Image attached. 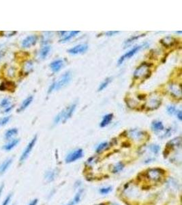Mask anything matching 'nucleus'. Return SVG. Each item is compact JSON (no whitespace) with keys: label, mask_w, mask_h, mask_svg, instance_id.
Instances as JSON below:
<instances>
[{"label":"nucleus","mask_w":182,"mask_h":205,"mask_svg":"<svg viewBox=\"0 0 182 205\" xmlns=\"http://www.w3.org/2000/svg\"><path fill=\"white\" fill-rule=\"evenodd\" d=\"M72 78V73L70 71H67L65 72L63 75L61 76V78L57 82H55L51 85L50 87L49 88L48 93H51L54 90H59L61 89L63 87L67 86L70 81H71Z\"/></svg>","instance_id":"nucleus-1"},{"label":"nucleus","mask_w":182,"mask_h":205,"mask_svg":"<svg viewBox=\"0 0 182 205\" xmlns=\"http://www.w3.org/2000/svg\"><path fill=\"white\" fill-rule=\"evenodd\" d=\"M76 107H77V103H72L68 107H66L64 109H63L61 112L59 113L55 118H54V124L57 125L60 122L62 123H66L68 120L72 116L74 112L75 111Z\"/></svg>","instance_id":"nucleus-2"},{"label":"nucleus","mask_w":182,"mask_h":205,"mask_svg":"<svg viewBox=\"0 0 182 205\" xmlns=\"http://www.w3.org/2000/svg\"><path fill=\"white\" fill-rule=\"evenodd\" d=\"M147 45H148L147 44L145 43V44H142V45H140L135 46V47L130 49V51H128V52L125 53L124 55H123V56L119 58V61H118V65H121V64H122L123 62L125 60L129 59V58H131L132 56H134L137 52H139L141 49H142L143 47H145V46L147 47Z\"/></svg>","instance_id":"nucleus-3"},{"label":"nucleus","mask_w":182,"mask_h":205,"mask_svg":"<svg viewBox=\"0 0 182 205\" xmlns=\"http://www.w3.org/2000/svg\"><path fill=\"white\" fill-rule=\"evenodd\" d=\"M164 172L160 168L149 169L146 172V177L151 181L157 182L161 179Z\"/></svg>","instance_id":"nucleus-4"},{"label":"nucleus","mask_w":182,"mask_h":205,"mask_svg":"<svg viewBox=\"0 0 182 205\" xmlns=\"http://www.w3.org/2000/svg\"><path fill=\"white\" fill-rule=\"evenodd\" d=\"M83 156V151L82 148H77L70 152L66 155L65 158V161L67 163H70L75 162L76 161L80 159Z\"/></svg>","instance_id":"nucleus-5"},{"label":"nucleus","mask_w":182,"mask_h":205,"mask_svg":"<svg viewBox=\"0 0 182 205\" xmlns=\"http://www.w3.org/2000/svg\"><path fill=\"white\" fill-rule=\"evenodd\" d=\"M149 66L147 64H142L140 66H139L135 71L134 72V77L135 78H143V77H146L149 75Z\"/></svg>","instance_id":"nucleus-6"},{"label":"nucleus","mask_w":182,"mask_h":205,"mask_svg":"<svg viewBox=\"0 0 182 205\" xmlns=\"http://www.w3.org/2000/svg\"><path fill=\"white\" fill-rule=\"evenodd\" d=\"M36 141H37V135H35L34 137H33V138L31 139L29 144H27V146H26V148H25L23 152L22 155H21V156L20 157V162H23L24 161L29 157V154L31 153L33 148L34 147L35 144H36Z\"/></svg>","instance_id":"nucleus-7"},{"label":"nucleus","mask_w":182,"mask_h":205,"mask_svg":"<svg viewBox=\"0 0 182 205\" xmlns=\"http://www.w3.org/2000/svg\"><path fill=\"white\" fill-rule=\"evenodd\" d=\"M88 45L87 44H80V45H76L75 47H72L68 51L69 54L72 55H77L83 54L85 51H87Z\"/></svg>","instance_id":"nucleus-8"},{"label":"nucleus","mask_w":182,"mask_h":205,"mask_svg":"<svg viewBox=\"0 0 182 205\" xmlns=\"http://www.w3.org/2000/svg\"><path fill=\"white\" fill-rule=\"evenodd\" d=\"M37 40H38V36L36 35H31L26 37L22 42V46L24 48H28L31 46L34 45L36 43Z\"/></svg>","instance_id":"nucleus-9"},{"label":"nucleus","mask_w":182,"mask_h":205,"mask_svg":"<svg viewBox=\"0 0 182 205\" xmlns=\"http://www.w3.org/2000/svg\"><path fill=\"white\" fill-rule=\"evenodd\" d=\"M169 91L173 96L177 97V98H181V86L176 84H172L169 85Z\"/></svg>","instance_id":"nucleus-10"},{"label":"nucleus","mask_w":182,"mask_h":205,"mask_svg":"<svg viewBox=\"0 0 182 205\" xmlns=\"http://www.w3.org/2000/svg\"><path fill=\"white\" fill-rule=\"evenodd\" d=\"M59 174V170L57 169H51L47 171L45 175V180L49 183L53 181Z\"/></svg>","instance_id":"nucleus-11"},{"label":"nucleus","mask_w":182,"mask_h":205,"mask_svg":"<svg viewBox=\"0 0 182 205\" xmlns=\"http://www.w3.org/2000/svg\"><path fill=\"white\" fill-rule=\"evenodd\" d=\"M129 135H130L132 139H134V140L139 141L141 140V139L143 137L145 134L144 132L142 131L139 129H134L130 131Z\"/></svg>","instance_id":"nucleus-12"},{"label":"nucleus","mask_w":182,"mask_h":205,"mask_svg":"<svg viewBox=\"0 0 182 205\" xmlns=\"http://www.w3.org/2000/svg\"><path fill=\"white\" fill-rule=\"evenodd\" d=\"M63 64H64V62L62 60H55L51 63L50 67L53 71L57 72L61 69V68L63 66Z\"/></svg>","instance_id":"nucleus-13"},{"label":"nucleus","mask_w":182,"mask_h":205,"mask_svg":"<svg viewBox=\"0 0 182 205\" xmlns=\"http://www.w3.org/2000/svg\"><path fill=\"white\" fill-rule=\"evenodd\" d=\"M113 118V114H108L105 116H103L101 123L100 124V127H105L108 126L111 122L112 121Z\"/></svg>","instance_id":"nucleus-14"},{"label":"nucleus","mask_w":182,"mask_h":205,"mask_svg":"<svg viewBox=\"0 0 182 205\" xmlns=\"http://www.w3.org/2000/svg\"><path fill=\"white\" fill-rule=\"evenodd\" d=\"M151 129L154 132H160L164 129V127L161 121H155L151 123Z\"/></svg>","instance_id":"nucleus-15"},{"label":"nucleus","mask_w":182,"mask_h":205,"mask_svg":"<svg viewBox=\"0 0 182 205\" xmlns=\"http://www.w3.org/2000/svg\"><path fill=\"white\" fill-rule=\"evenodd\" d=\"M181 137H178L176 138H174L169 141L167 144V146L169 148H177L181 146Z\"/></svg>","instance_id":"nucleus-16"},{"label":"nucleus","mask_w":182,"mask_h":205,"mask_svg":"<svg viewBox=\"0 0 182 205\" xmlns=\"http://www.w3.org/2000/svg\"><path fill=\"white\" fill-rule=\"evenodd\" d=\"M33 96H28L27 98H25V99L23 100V102H22V104H21V107H19V109H18V112L23 111L26 108H27L28 106H29L30 104L31 103V102H32V100H33Z\"/></svg>","instance_id":"nucleus-17"},{"label":"nucleus","mask_w":182,"mask_h":205,"mask_svg":"<svg viewBox=\"0 0 182 205\" xmlns=\"http://www.w3.org/2000/svg\"><path fill=\"white\" fill-rule=\"evenodd\" d=\"M12 162V159H8L3 161V163L0 165V174H2L6 172L8 167H10V165H11Z\"/></svg>","instance_id":"nucleus-18"},{"label":"nucleus","mask_w":182,"mask_h":205,"mask_svg":"<svg viewBox=\"0 0 182 205\" xmlns=\"http://www.w3.org/2000/svg\"><path fill=\"white\" fill-rule=\"evenodd\" d=\"M19 139H12L11 142H10L9 143H8V144L4 145V146H3V149L5 150V151H9L10 150H12L13 148H15V146L19 144Z\"/></svg>","instance_id":"nucleus-19"},{"label":"nucleus","mask_w":182,"mask_h":205,"mask_svg":"<svg viewBox=\"0 0 182 205\" xmlns=\"http://www.w3.org/2000/svg\"><path fill=\"white\" fill-rule=\"evenodd\" d=\"M125 165L123 162L119 161L117 163H116L115 165L113 166L112 168V172L113 174H117V173H119L120 172L123 170V168H124Z\"/></svg>","instance_id":"nucleus-20"},{"label":"nucleus","mask_w":182,"mask_h":205,"mask_svg":"<svg viewBox=\"0 0 182 205\" xmlns=\"http://www.w3.org/2000/svg\"><path fill=\"white\" fill-rule=\"evenodd\" d=\"M18 133V129L16 128H12L8 130L5 133V138H6L7 140H9L14 136H15Z\"/></svg>","instance_id":"nucleus-21"},{"label":"nucleus","mask_w":182,"mask_h":205,"mask_svg":"<svg viewBox=\"0 0 182 205\" xmlns=\"http://www.w3.org/2000/svg\"><path fill=\"white\" fill-rule=\"evenodd\" d=\"M79 33H80V31H70V32H69V33L68 35H64L62 39L60 40V42H65L68 41V40H70V39H71V38H73V37H75V36H77V34H79Z\"/></svg>","instance_id":"nucleus-22"},{"label":"nucleus","mask_w":182,"mask_h":205,"mask_svg":"<svg viewBox=\"0 0 182 205\" xmlns=\"http://www.w3.org/2000/svg\"><path fill=\"white\" fill-rule=\"evenodd\" d=\"M160 104H161V101H160V100L156 99H151L148 102L147 107L150 109H154L158 108Z\"/></svg>","instance_id":"nucleus-23"},{"label":"nucleus","mask_w":182,"mask_h":205,"mask_svg":"<svg viewBox=\"0 0 182 205\" xmlns=\"http://www.w3.org/2000/svg\"><path fill=\"white\" fill-rule=\"evenodd\" d=\"M161 42L164 46H167V47H171L172 46L175 42V39L172 37L168 36L166 37V38H163V39L161 40Z\"/></svg>","instance_id":"nucleus-24"},{"label":"nucleus","mask_w":182,"mask_h":205,"mask_svg":"<svg viewBox=\"0 0 182 205\" xmlns=\"http://www.w3.org/2000/svg\"><path fill=\"white\" fill-rule=\"evenodd\" d=\"M50 50H51L50 46L46 45L45 47H42L40 53V57H41V58H42V59H45V58H46V57L48 56L49 52H50Z\"/></svg>","instance_id":"nucleus-25"},{"label":"nucleus","mask_w":182,"mask_h":205,"mask_svg":"<svg viewBox=\"0 0 182 205\" xmlns=\"http://www.w3.org/2000/svg\"><path fill=\"white\" fill-rule=\"evenodd\" d=\"M108 147H109V143L106 142H102L97 146L96 152L97 153H101L102 152H103L105 150L107 149Z\"/></svg>","instance_id":"nucleus-26"},{"label":"nucleus","mask_w":182,"mask_h":205,"mask_svg":"<svg viewBox=\"0 0 182 205\" xmlns=\"http://www.w3.org/2000/svg\"><path fill=\"white\" fill-rule=\"evenodd\" d=\"M111 80H112V78H111V77H108V78L105 79V81H104L103 82H102L101 84H100V86H99L98 91L99 92L102 91L104 89H105V88H107L109 83L111 82Z\"/></svg>","instance_id":"nucleus-27"},{"label":"nucleus","mask_w":182,"mask_h":205,"mask_svg":"<svg viewBox=\"0 0 182 205\" xmlns=\"http://www.w3.org/2000/svg\"><path fill=\"white\" fill-rule=\"evenodd\" d=\"M83 190H82V189H81V190H79V191H78L77 194L75 196L73 200H73V202L75 203V204H78V203L81 201V198H82V196H83Z\"/></svg>","instance_id":"nucleus-28"},{"label":"nucleus","mask_w":182,"mask_h":205,"mask_svg":"<svg viewBox=\"0 0 182 205\" xmlns=\"http://www.w3.org/2000/svg\"><path fill=\"white\" fill-rule=\"evenodd\" d=\"M149 151L153 154H154V155H158L160 150V146L158 144H154L150 145L149 146Z\"/></svg>","instance_id":"nucleus-29"},{"label":"nucleus","mask_w":182,"mask_h":205,"mask_svg":"<svg viewBox=\"0 0 182 205\" xmlns=\"http://www.w3.org/2000/svg\"><path fill=\"white\" fill-rule=\"evenodd\" d=\"M112 191V187L111 186L109 187H104L100 188L99 190V192H100V194L102 195H107L108 194H109Z\"/></svg>","instance_id":"nucleus-30"},{"label":"nucleus","mask_w":182,"mask_h":205,"mask_svg":"<svg viewBox=\"0 0 182 205\" xmlns=\"http://www.w3.org/2000/svg\"><path fill=\"white\" fill-rule=\"evenodd\" d=\"M177 109L174 105H169L167 107V112L169 115H173L175 114Z\"/></svg>","instance_id":"nucleus-31"},{"label":"nucleus","mask_w":182,"mask_h":205,"mask_svg":"<svg viewBox=\"0 0 182 205\" xmlns=\"http://www.w3.org/2000/svg\"><path fill=\"white\" fill-rule=\"evenodd\" d=\"M10 100L8 99V98H3V99L1 100V104H0V105H1V107H8V105L10 104Z\"/></svg>","instance_id":"nucleus-32"},{"label":"nucleus","mask_w":182,"mask_h":205,"mask_svg":"<svg viewBox=\"0 0 182 205\" xmlns=\"http://www.w3.org/2000/svg\"><path fill=\"white\" fill-rule=\"evenodd\" d=\"M171 133H172V128H169L166 131L165 133L163 134L162 135V138H165V137H168L169 136L171 135Z\"/></svg>","instance_id":"nucleus-33"},{"label":"nucleus","mask_w":182,"mask_h":205,"mask_svg":"<svg viewBox=\"0 0 182 205\" xmlns=\"http://www.w3.org/2000/svg\"><path fill=\"white\" fill-rule=\"evenodd\" d=\"M9 121H10V116H6V117L3 118L2 119H1V121H0V125H6Z\"/></svg>","instance_id":"nucleus-34"},{"label":"nucleus","mask_w":182,"mask_h":205,"mask_svg":"<svg viewBox=\"0 0 182 205\" xmlns=\"http://www.w3.org/2000/svg\"><path fill=\"white\" fill-rule=\"evenodd\" d=\"M143 36H145V34H142L141 35V36H134V37H132V38H130V39H128L127 41H125V44H128V43H130V42H133L135 40H137V38H139L140 37Z\"/></svg>","instance_id":"nucleus-35"},{"label":"nucleus","mask_w":182,"mask_h":205,"mask_svg":"<svg viewBox=\"0 0 182 205\" xmlns=\"http://www.w3.org/2000/svg\"><path fill=\"white\" fill-rule=\"evenodd\" d=\"M11 198H12V194H9L7 197L6 198V199L4 200V201H3L2 204L1 205H8V204H9L10 200H11Z\"/></svg>","instance_id":"nucleus-36"},{"label":"nucleus","mask_w":182,"mask_h":205,"mask_svg":"<svg viewBox=\"0 0 182 205\" xmlns=\"http://www.w3.org/2000/svg\"><path fill=\"white\" fill-rule=\"evenodd\" d=\"M119 33V31H107V33H105V35H107V36H113L115 34H117V33Z\"/></svg>","instance_id":"nucleus-37"},{"label":"nucleus","mask_w":182,"mask_h":205,"mask_svg":"<svg viewBox=\"0 0 182 205\" xmlns=\"http://www.w3.org/2000/svg\"><path fill=\"white\" fill-rule=\"evenodd\" d=\"M175 114H176L177 117L178 119H179V121H181V120H182L181 111V110H177L176 112H175Z\"/></svg>","instance_id":"nucleus-38"},{"label":"nucleus","mask_w":182,"mask_h":205,"mask_svg":"<svg viewBox=\"0 0 182 205\" xmlns=\"http://www.w3.org/2000/svg\"><path fill=\"white\" fill-rule=\"evenodd\" d=\"M14 107V105H12V106H10V107H6V109H5V110L3 111V112L5 113H8L10 112V111H11L12 109H13Z\"/></svg>","instance_id":"nucleus-39"},{"label":"nucleus","mask_w":182,"mask_h":205,"mask_svg":"<svg viewBox=\"0 0 182 205\" xmlns=\"http://www.w3.org/2000/svg\"><path fill=\"white\" fill-rule=\"evenodd\" d=\"M38 202V199H34V200H33L32 201H31V202H30L28 205H37Z\"/></svg>","instance_id":"nucleus-40"},{"label":"nucleus","mask_w":182,"mask_h":205,"mask_svg":"<svg viewBox=\"0 0 182 205\" xmlns=\"http://www.w3.org/2000/svg\"><path fill=\"white\" fill-rule=\"evenodd\" d=\"M3 187H4V185L1 184V186H0V197H1V194H2V192H3Z\"/></svg>","instance_id":"nucleus-41"},{"label":"nucleus","mask_w":182,"mask_h":205,"mask_svg":"<svg viewBox=\"0 0 182 205\" xmlns=\"http://www.w3.org/2000/svg\"><path fill=\"white\" fill-rule=\"evenodd\" d=\"M66 205H75V203L73 202V200H72L71 202H70L68 204H66Z\"/></svg>","instance_id":"nucleus-42"},{"label":"nucleus","mask_w":182,"mask_h":205,"mask_svg":"<svg viewBox=\"0 0 182 205\" xmlns=\"http://www.w3.org/2000/svg\"><path fill=\"white\" fill-rule=\"evenodd\" d=\"M111 205H119V204H115V203H114V204H111Z\"/></svg>","instance_id":"nucleus-43"},{"label":"nucleus","mask_w":182,"mask_h":205,"mask_svg":"<svg viewBox=\"0 0 182 205\" xmlns=\"http://www.w3.org/2000/svg\"><path fill=\"white\" fill-rule=\"evenodd\" d=\"M96 205H104L103 204H96Z\"/></svg>","instance_id":"nucleus-44"}]
</instances>
